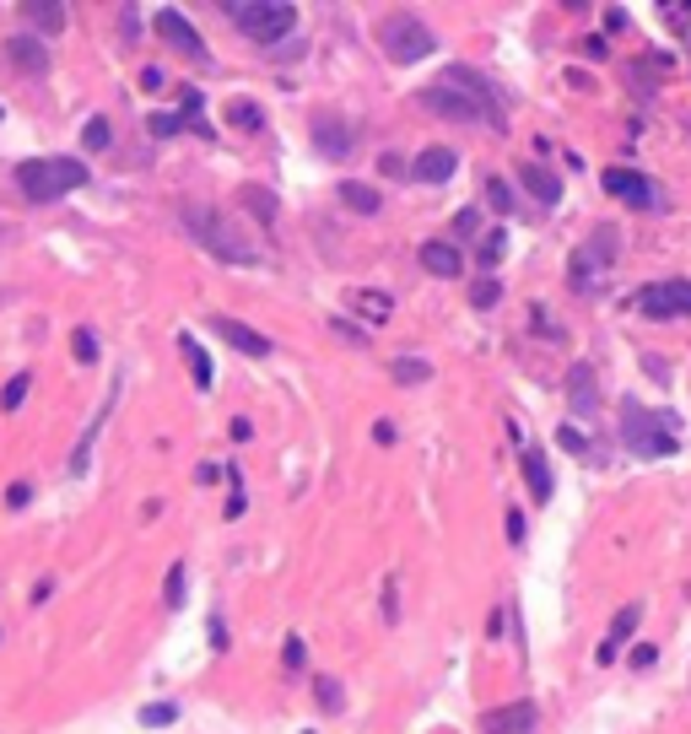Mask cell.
Wrapping results in <instances>:
<instances>
[{"label":"cell","mask_w":691,"mask_h":734,"mask_svg":"<svg viewBox=\"0 0 691 734\" xmlns=\"http://www.w3.org/2000/svg\"><path fill=\"white\" fill-rule=\"evenodd\" d=\"M28 389H33V373H12L6 389H0V411H17L22 399H28Z\"/></svg>","instance_id":"28"},{"label":"cell","mask_w":691,"mask_h":734,"mask_svg":"<svg viewBox=\"0 0 691 734\" xmlns=\"http://www.w3.org/2000/svg\"><path fill=\"white\" fill-rule=\"evenodd\" d=\"M222 12L254 43H282L298 28V6H292V0H222Z\"/></svg>","instance_id":"4"},{"label":"cell","mask_w":691,"mask_h":734,"mask_svg":"<svg viewBox=\"0 0 691 734\" xmlns=\"http://www.w3.org/2000/svg\"><path fill=\"white\" fill-rule=\"evenodd\" d=\"M179 351H184V362H189V378H195V389H211V383H217V373H211V357L200 351V341L189 335V329H179Z\"/></svg>","instance_id":"22"},{"label":"cell","mask_w":691,"mask_h":734,"mask_svg":"<svg viewBox=\"0 0 691 734\" xmlns=\"http://www.w3.org/2000/svg\"><path fill=\"white\" fill-rule=\"evenodd\" d=\"M664 22H675V28H691V0H675V6H664Z\"/></svg>","instance_id":"40"},{"label":"cell","mask_w":691,"mask_h":734,"mask_svg":"<svg viewBox=\"0 0 691 734\" xmlns=\"http://www.w3.org/2000/svg\"><path fill=\"white\" fill-rule=\"evenodd\" d=\"M346 308H357L368 324H384L394 313V297L389 292H373V287H357V292H346Z\"/></svg>","instance_id":"20"},{"label":"cell","mask_w":691,"mask_h":734,"mask_svg":"<svg viewBox=\"0 0 691 734\" xmlns=\"http://www.w3.org/2000/svg\"><path fill=\"white\" fill-rule=\"evenodd\" d=\"M557 443H562L568 454H589V438H584L578 427H557Z\"/></svg>","instance_id":"38"},{"label":"cell","mask_w":691,"mask_h":734,"mask_svg":"<svg viewBox=\"0 0 691 734\" xmlns=\"http://www.w3.org/2000/svg\"><path fill=\"white\" fill-rule=\"evenodd\" d=\"M621 438H627V448L632 454H643V459H664V454H675V422L664 416V411H648V406H621Z\"/></svg>","instance_id":"6"},{"label":"cell","mask_w":691,"mask_h":734,"mask_svg":"<svg viewBox=\"0 0 691 734\" xmlns=\"http://www.w3.org/2000/svg\"><path fill=\"white\" fill-rule=\"evenodd\" d=\"M141 87H152V92L163 87V71H157V65H147V71H141Z\"/></svg>","instance_id":"48"},{"label":"cell","mask_w":691,"mask_h":734,"mask_svg":"<svg viewBox=\"0 0 691 734\" xmlns=\"http://www.w3.org/2000/svg\"><path fill=\"white\" fill-rule=\"evenodd\" d=\"M314 697H319V707H324V713H340V707H346V691H340V681H335V675H319V681H314Z\"/></svg>","instance_id":"30"},{"label":"cell","mask_w":691,"mask_h":734,"mask_svg":"<svg viewBox=\"0 0 691 734\" xmlns=\"http://www.w3.org/2000/svg\"><path fill=\"white\" fill-rule=\"evenodd\" d=\"M487 206L503 211V217L513 211V189H508V178H487Z\"/></svg>","instance_id":"33"},{"label":"cell","mask_w":691,"mask_h":734,"mask_svg":"<svg viewBox=\"0 0 691 734\" xmlns=\"http://www.w3.org/2000/svg\"><path fill=\"white\" fill-rule=\"evenodd\" d=\"M173 718H179V702H147V707H141V723H147V729H168Z\"/></svg>","instance_id":"31"},{"label":"cell","mask_w":691,"mask_h":734,"mask_svg":"<svg viewBox=\"0 0 691 734\" xmlns=\"http://www.w3.org/2000/svg\"><path fill=\"white\" fill-rule=\"evenodd\" d=\"M163 594H168V605H184V567H173V572H168Z\"/></svg>","instance_id":"39"},{"label":"cell","mask_w":691,"mask_h":734,"mask_svg":"<svg viewBox=\"0 0 691 734\" xmlns=\"http://www.w3.org/2000/svg\"><path fill=\"white\" fill-rule=\"evenodd\" d=\"M200 103H205V98H200L195 87H179V108H184V119H195V114H200Z\"/></svg>","instance_id":"41"},{"label":"cell","mask_w":691,"mask_h":734,"mask_svg":"<svg viewBox=\"0 0 691 734\" xmlns=\"http://www.w3.org/2000/svg\"><path fill=\"white\" fill-rule=\"evenodd\" d=\"M654 659H659V653H654L648 643H638V648H632V670H654Z\"/></svg>","instance_id":"44"},{"label":"cell","mask_w":691,"mask_h":734,"mask_svg":"<svg viewBox=\"0 0 691 734\" xmlns=\"http://www.w3.org/2000/svg\"><path fill=\"white\" fill-rule=\"evenodd\" d=\"M314 146H319V157H352L357 124L340 119V114H330V108H319V114H314Z\"/></svg>","instance_id":"9"},{"label":"cell","mask_w":691,"mask_h":734,"mask_svg":"<svg viewBox=\"0 0 691 734\" xmlns=\"http://www.w3.org/2000/svg\"><path fill=\"white\" fill-rule=\"evenodd\" d=\"M238 200H243V206H249L259 222H275V211H282V206H275V194H270L265 184H243V189H238Z\"/></svg>","instance_id":"24"},{"label":"cell","mask_w":691,"mask_h":734,"mask_svg":"<svg viewBox=\"0 0 691 734\" xmlns=\"http://www.w3.org/2000/svg\"><path fill=\"white\" fill-rule=\"evenodd\" d=\"M184 222L195 233V243L205 254H217L222 264H259V243L217 206H205V200H184Z\"/></svg>","instance_id":"2"},{"label":"cell","mask_w":691,"mask_h":734,"mask_svg":"<svg viewBox=\"0 0 691 734\" xmlns=\"http://www.w3.org/2000/svg\"><path fill=\"white\" fill-rule=\"evenodd\" d=\"M389 378H394V383H427V378H433V362H427V357H394V362H389Z\"/></svg>","instance_id":"25"},{"label":"cell","mask_w":691,"mask_h":734,"mask_svg":"<svg viewBox=\"0 0 691 734\" xmlns=\"http://www.w3.org/2000/svg\"><path fill=\"white\" fill-rule=\"evenodd\" d=\"M508 541L524 546V513H519V508H508Z\"/></svg>","instance_id":"45"},{"label":"cell","mask_w":691,"mask_h":734,"mask_svg":"<svg viewBox=\"0 0 691 734\" xmlns=\"http://www.w3.org/2000/svg\"><path fill=\"white\" fill-rule=\"evenodd\" d=\"M6 502H12V508H28V502H33V481H17V486L6 492Z\"/></svg>","instance_id":"43"},{"label":"cell","mask_w":691,"mask_h":734,"mask_svg":"<svg viewBox=\"0 0 691 734\" xmlns=\"http://www.w3.org/2000/svg\"><path fill=\"white\" fill-rule=\"evenodd\" d=\"M568 406H573L578 416H594V406H600V383H594V367H589V362H573V367H568Z\"/></svg>","instance_id":"15"},{"label":"cell","mask_w":691,"mask_h":734,"mask_svg":"<svg viewBox=\"0 0 691 734\" xmlns=\"http://www.w3.org/2000/svg\"><path fill=\"white\" fill-rule=\"evenodd\" d=\"M497 303H503V281L497 276H481L470 287V308H497Z\"/></svg>","instance_id":"29"},{"label":"cell","mask_w":691,"mask_h":734,"mask_svg":"<svg viewBox=\"0 0 691 734\" xmlns=\"http://www.w3.org/2000/svg\"><path fill=\"white\" fill-rule=\"evenodd\" d=\"M211 329H217L233 351H243V357H270V335H259L254 324H243V319H233V313H211Z\"/></svg>","instance_id":"11"},{"label":"cell","mask_w":691,"mask_h":734,"mask_svg":"<svg viewBox=\"0 0 691 734\" xmlns=\"http://www.w3.org/2000/svg\"><path fill=\"white\" fill-rule=\"evenodd\" d=\"M503 249H508V233H503V227L481 238V271H492V264L503 259Z\"/></svg>","instance_id":"32"},{"label":"cell","mask_w":691,"mask_h":734,"mask_svg":"<svg viewBox=\"0 0 691 734\" xmlns=\"http://www.w3.org/2000/svg\"><path fill=\"white\" fill-rule=\"evenodd\" d=\"M454 168H459L454 146H427L417 162H410V178H417V184H449V178H454Z\"/></svg>","instance_id":"14"},{"label":"cell","mask_w":691,"mask_h":734,"mask_svg":"<svg viewBox=\"0 0 691 734\" xmlns=\"http://www.w3.org/2000/svg\"><path fill=\"white\" fill-rule=\"evenodd\" d=\"M17 12H22V17H28L44 38H54V33L65 28V6H60V0H22Z\"/></svg>","instance_id":"21"},{"label":"cell","mask_w":691,"mask_h":734,"mask_svg":"<svg viewBox=\"0 0 691 734\" xmlns=\"http://www.w3.org/2000/svg\"><path fill=\"white\" fill-rule=\"evenodd\" d=\"M394 438H400V427H394V422H373V443H384V448H389Z\"/></svg>","instance_id":"46"},{"label":"cell","mask_w":691,"mask_h":734,"mask_svg":"<svg viewBox=\"0 0 691 734\" xmlns=\"http://www.w3.org/2000/svg\"><path fill=\"white\" fill-rule=\"evenodd\" d=\"M519 464H524V486H529V497H535V502H551L557 481H551V464H545V454H540V448H524V454H519Z\"/></svg>","instance_id":"17"},{"label":"cell","mask_w":691,"mask_h":734,"mask_svg":"<svg viewBox=\"0 0 691 734\" xmlns=\"http://www.w3.org/2000/svg\"><path fill=\"white\" fill-rule=\"evenodd\" d=\"M584 254H589V259H600V264H616V254H621L616 227H594V238L584 243Z\"/></svg>","instance_id":"26"},{"label":"cell","mask_w":691,"mask_h":734,"mask_svg":"<svg viewBox=\"0 0 691 734\" xmlns=\"http://www.w3.org/2000/svg\"><path fill=\"white\" fill-rule=\"evenodd\" d=\"M632 308H638L643 319H691V281H686V276H675V281H648V287L632 297Z\"/></svg>","instance_id":"7"},{"label":"cell","mask_w":691,"mask_h":734,"mask_svg":"<svg viewBox=\"0 0 691 734\" xmlns=\"http://www.w3.org/2000/svg\"><path fill=\"white\" fill-rule=\"evenodd\" d=\"M373 38H378V49H384L394 65H417V59L438 54V33H433L417 12H389V17L373 28Z\"/></svg>","instance_id":"5"},{"label":"cell","mask_w":691,"mask_h":734,"mask_svg":"<svg viewBox=\"0 0 691 734\" xmlns=\"http://www.w3.org/2000/svg\"><path fill=\"white\" fill-rule=\"evenodd\" d=\"M157 33H163V38H168L184 59H195V65L211 59V54H205V38L195 33V22H189L184 12H173V6H168V12H157Z\"/></svg>","instance_id":"10"},{"label":"cell","mask_w":691,"mask_h":734,"mask_svg":"<svg viewBox=\"0 0 691 734\" xmlns=\"http://www.w3.org/2000/svg\"><path fill=\"white\" fill-rule=\"evenodd\" d=\"M335 335H346V341H368L357 324H346V319H335Z\"/></svg>","instance_id":"47"},{"label":"cell","mask_w":691,"mask_h":734,"mask_svg":"<svg viewBox=\"0 0 691 734\" xmlns=\"http://www.w3.org/2000/svg\"><path fill=\"white\" fill-rule=\"evenodd\" d=\"M378 173H384V178H400V173H410V168H405L394 152H384V157H378Z\"/></svg>","instance_id":"42"},{"label":"cell","mask_w":691,"mask_h":734,"mask_svg":"<svg viewBox=\"0 0 691 734\" xmlns=\"http://www.w3.org/2000/svg\"><path fill=\"white\" fill-rule=\"evenodd\" d=\"M417 103L438 119H454V124H487V130H508V114H503V92L470 71V65H449V71L417 92Z\"/></svg>","instance_id":"1"},{"label":"cell","mask_w":691,"mask_h":734,"mask_svg":"<svg viewBox=\"0 0 691 734\" xmlns=\"http://www.w3.org/2000/svg\"><path fill=\"white\" fill-rule=\"evenodd\" d=\"M71 351H76V362H98V335H92V329H76V335H71Z\"/></svg>","instance_id":"34"},{"label":"cell","mask_w":691,"mask_h":734,"mask_svg":"<svg viewBox=\"0 0 691 734\" xmlns=\"http://www.w3.org/2000/svg\"><path fill=\"white\" fill-rule=\"evenodd\" d=\"M638 621H643V611H638V605H627V611H616V621H610V632H605V643H600L594 664H610V659H616V648H621V643H627V637L638 632Z\"/></svg>","instance_id":"18"},{"label":"cell","mask_w":691,"mask_h":734,"mask_svg":"<svg viewBox=\"0 0 691 734\" xmlns=\"http://www.w3.org/2000/svg\"><path fill=\"white\" fill-rule=\"evenodd\" d=\"M340 200H346V206H352L357 217H378V206H384V194H378L373 184H357V178H346V184H340Z\"/></svg>","instance_id":"23"},{"label":"cell","mask_w":691,"mask_h":734,"mask_svg":"<svg viewBox=\"0 0 691 734\" xmlns=\"http://www.w3.org/2000/svg\"><path fill=\"white\" fill-rule=\"evenodd\" d=\"M535 723H540L535 702H508V707H492L481 718V734H535Z\"/></svg>","instance_id":"12"},{"label":"cell","mask_w":691,"mask_h":734,"mask_svg":"<svg viewBox=\"0 0 691 734\" xmlns=\"http://www.w3.org/2000/svg\"><path fill=\"white\" fill-rule=\"evenodd\" d=\"M303 659H308V648H303V637L292 632V637L282 643V664H287V670H303Z\"/></svg>","instance_id":"36"},{"label":"cell","mask_w":691,"mask_h":734,"mask_svg":"<svg viewBox=\"0 0 691 734\" xmlns=\"http://www.w3.org/2000/svg\"><path fill=\"white\" fill-rule=\"evenodd\" d=\"M6 54H12L17 71H28V76H44V71H49V49H44V38H33V33H17V38L6 43Z\"/></svg>","instance_id":"16"},{"label":"cell","mask_w":691,"mask_h":734,"mask_svg":"<svg viewBox=\"0 0 691 734\" xmlns=\"http://www.w3.org/2000/svg\"><path fill=\"white\" fill-rule=\"evenodd\" d=\"M519 184L540 200V206H557V200H562V178H557V173H545L540 162H524V168H519Z\"/></svg>","instance_id":"19"},{"label":"cell","mask_w":691,"mask_h":734,"mask_svg":"<svg viewBox=\"0 0 691 734\" xmlns=\"http://www.w3.org/2000/svg\"><path fill=\"white\" fill-rule=\"evenodd\" d=\"M82 146H87V152H108V146H114V130H108L103 114H92V119L82 124Z\"/></svg>","instance_id":"27"},{"label":"cell","mask_w":691,"mask_h":734,"mask_svg":"<svg viewBox=\"0 0 691 734\" xmlns=\"http://www.w3.org/2000/svg\"><path fill=\"white\" fill-rule=\"evenodd\" d=\"M227 119H233L238 130H259V124H265V114H259L254 103H233V108H227Z\"/></svg>","instance_id":"35"},{"label":"cell","mask_w":691,"mask_h":734,"mask_svg":"<svg viewBox=\"0 0 691 734\" xmlns=\"http://www.w3.org/2000/svg\"><path fill=\"white\" fill-rule=\"evenodd\" d=\"M475 233H481V211H475V206H465V211L454 217V238H475Z\"/></svg>","instance_id":"37"},{"label":"cell","mask_w":691,"mask_h":734,"mask_svg":"<svg viewBox=\"0 0 691 734\" xmlns=\"http://www.w3.org/2000/svg\"><path fill=\"white\" fill-rule=\"evenodd\" d=\"M92 184L82 157H28L17 162V189L33 200V206H49V200H65L71 189Z\"/></svg>","instance_id":"3"},{"label":"cell","mask_w":691,"mask_h":734,"mask_svg":"<svg viewBox=\"0 0 691 734\" xmlns=\"http://www.w3.org/2000/svg\"><path fill=\"white\" fill-rule=\"evenodd\" d=\"M417 259H422V271L438 276V281H454V276L465 271V254H459L454 238H427V243L417 249Z\"/></svg>","instance_id":"13"},{"label":"cell","mask_w":691,"mask_h":734,"mask_svg":"<svg viewBox=\"0 0 691 734\" xmlns=\"http://www.w3.org/2000/svg\"><path fill=\"white\" fill-rule=\"evenodd\" d=\"M605 189H610L616 200H627L632 211H654V206H659L654 178H648V173H638V168H605Z\"/></svg>","instance_id":"8"}]
</instances>
